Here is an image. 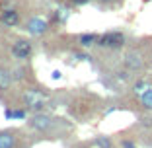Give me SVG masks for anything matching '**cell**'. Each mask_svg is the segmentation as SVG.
Returning a JSON list of instances; mask_svg holds the SVG:
<instances>
[{"label":"cell","instance_id":"1","mask_svg":"<svg viewBox=\"0 0 152 148\" xmlns=\"http://www.w3.org/2000/svg\"><path fill=\"white\" fill-rule=\"evenodd\" d=\"M125 41L127 39L121 31H107V33H103V35H99L98 45L105 47V49H121V47L125 45Z\"/></svg>","mask_w":152,"mask_h":148},{"label":"cell","instance_id":"18","mask_svg":"<svg viewBox=\"0 0 152 148\" xmlns=\"http://www.w3.org/2000/svg\"><path fill=\"white\" fill-rule=\"evenodd\" d=\"M99 2H111V0H99Z\"/></svg>","mask_w":152,"mask_h":148},{"label":"cell","instance_id":"6","mask_svg":"<svg viewBox=\"0 0 152 148\" xmlns=\"http://www.w3.org/2000/svg\"><path fill=\"white\" fill-rule=\"evenodd\" d=\"M0 20H2V23L8 27H14L20 23V14L16 12V10H2V14H0Z\"/></svg>","mask_w":152,"mask_h":148},{"label":"cell","instance_id":"13","mask_svg":"<svg viewBox=\"0 0 152 148\" xmlns=\"http://www.w3.org/2000/svg\"><path fill=\"white\" fill-rule=\"evenodd\" d=\"M96 144H98L99 148H113L111 140H109L107 136H98V140H96Z\"/></svg>","mask_w":152,"mask_h":148},{"label":"cell","instance_id":"3","mask_svg":"<svg viewBox=\"0 0 152 148\" xmlns=\"http://www.w3.org/2000/svg\"><path fill=\"white\" fill-rule=\"evenodd\" d=\"M12 55H14V58H20V61L29 58L31 57V43L27 39H18L12 45Z\"/></svg>","mask_w":152,"mask_h":148},{"label":"cell","instance_id":"5","mask_svg":"<svg viewBox=\"0 0 152 148\" xmlns=\"http://www.w3.org/2000/svg\"><path fill=\"white\" fill-rule=\"evenodd\" d=\"M142 64H144V61H142V55H140V53H137V51L127 53V57H125V66L129 68V70H140V68H142Z\"/></svg>","mask_w":152,"mask_h":148},{"label":"cell","instance_id":"16","mask_svg":"<svg viewBox=\"0 0 152 148\" xmlns=\"http://www.w3.org/2000/svg\"><path fill=\"white\" fill-rule=\"evenodd\" d=\"M72 2H74L76 6H84V4H88L90 0H72Z\"/></svg>","mask_w":152,"mask_h":148},{"label":"cell","instance_id":"11","mask_svg":"<svg viewBox=\"0 0 152 148\" xmlns=\"http://www.w3.org/2000/svg\"><path fill=\"white\" fill-rule=\"evenodd\" d=\"M140 103H142L144 109H152V86L144 92L142 96H140Z\"/></svg>","mask_w":152,"mask_h":148},{"label":"cell","instance_id":"10","mask_svg":"<svg viewBox=\"0 0 152 148\" xmlns=\"http://www.w3.org/2000/svg\"><path fill=\"white\" fill-rule=\"evenodd\" d=\"M12 84V76L6 68H0V90H8Z\"/></svg>","mask_w":152,"mask_h":148},{"label":"cell","instance_id":"9","mask_svg":"<svg viewBox=\"0 0 152 148\" xmlns=\"http://www.w3.org/2000/svg\"><path fill=\"white\" fill-rule=\"evenodd\" d=\"M14 146V135L10 131H2L0 133V148H12Z\"/></svg>","mask_w":152,"mask_h":148},{"label":"cell","instance_id":"12","mask_svg":"<svg viewBox=\"0 0 152 148\" xmlns=\"http://www.w3.org/2000/svg\"><path fill=\"white\" fill-rule=\"evenodd\" d=\"M148 88H150V86H148V82H146V80H139L137 84L133 86V92H134L137 96H142L144 92L148 90Z\"/></svg>","mask_w":152,"mask_h":148},{"label":"cell","instance_id":"8","mask_svg":"<svg viewBox=\"0 0 152 148\" xmlns=\"http://www.w3.org/2000/svg\"><path fill=\"white\" fill-rule=\"evenodd\" d=\"M78 41H80V45L82 47H92V45H98V41H99V35H96V33H82L80 37H78Z\"/></svg>","mask_w":152,"mask_h":148},{"label":"cell","instance_id":"7","mask_svg":"<svg viewBox=\"0 0 152 148\" xmlns=\"http://www.w3.org/2000/svg\"><path fill=\"white\" fill-rule=\"evenodd\" d=\"M29 125L33 127V129H37V131H47L51 127V117L49 115H33L31 117V121H29Z\"/></svg>","mask_w":152,"mask_h":148},{"label":"cell","instance_id":"15","mask_svg":"<svg viewBox=\"0 0 152 148\" xmlns=\"http://www.w3.org/2000/svg\"><path fill=\"white\" fill-rule=\"evenodd\" d=\"M123 148H137V146H134V142H131V140H123Z\"/></svg>","mask_w":152,"mask_h":148},{"label":"cell","instance_id":"2","mask_svg":"<svg viewBox=\"0 0 152 148\" xmlns=\"http://www.w3.org/2000/svg\"><path fill=\"white\" fill-rule=\"evenodd\" d=\"M23 101H26V105L29 109L41 111L43 105H45V96L41 94V92H37V90H27L26 94H23Z\"/></svg>","mask_w":152,"mask_h":148},{"label":"cell","instance_id":"17","mask_svg":"<svg viewBox=\"0 0 152 148\" xmlns=\"http://www.w3.org/2000/svg\"><path fill=\"white\" fill-rule=\"evenodd\" d=\"M53 78H55V80H58V78H61V72L55 70V72H53Z\"/></svg>","mask_w":152,"mask_h":148},{"label":"cell","instance_id":"14","mask_svg":"<svg viewBox=\"0 0 152 148\" xmlns=\"http://www.w3.org/2000/svg\"><path fill=\"white\" fill-rule=\"evenodd\" d=\"M12 119H26V111H23V109H14Z\"/></svg>","mask_w":152,"mask_h":148},{"label":"cell","instance_id":"4","mask_svg":"<svg viewBox=\"0 0 152 148\" xmlns=\"http://www.w3.org/2000/svg\"><path fill=\"white\" fill-rule=\"evenodd\" d=\"M49 29V22H45L43 18H31L27 22V31L33 33V35H41Z\"/></svg>","mask_w":152,"mask_h":148}]
</instances>
